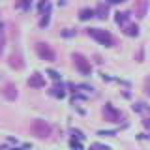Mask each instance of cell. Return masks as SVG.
<instances>
[{"label": "cell", "mask_w": 150, "mask_h": 150, "mask_svg": "<svg viewBox=\"0 0 150 150\" xmlns=\"http://www.w3.org/2000/svg\"><path fill=\"white\" fill-rule=\"evenodd\" d=\"M47 73H49L51 77L54 79V81H58V79H60V75H58V71H53V69H49V71H47Z\"/></svg>", "instance_id": "obj_18"}, {"label": "cell", "mask_w": 150, "mask_h": 150, "mask_svg": "<svg viewBox=\"0 0 150 150\" xmlns=\"http://www.w3.org/2000/svg\"><path fill=\"white\" fill-rule=\"evenodd\" d=\"M88 36H92L96 41H100V43L105 45V47L112 45V36L107 30H101V28H88Z\"/></svg>", "instance_id": "obj_2"}, {"label": "cell", "mask_w": 150, "mask_h": 150, "mask_svg": "<svg viewBox=\"0 0 150 150\" xmlns=\"http://www.w3.org/2000/svg\"><path fill=\"white\" fill-rule=\"evenodd\" d=\"M100 135H115V131H100Z\"/></svg>", "instance_id": "obj_19"}, {"label": "cell", "mask_w": 150, "mask_h": 150, "mask_svg": "<svg viewBox=\"0 0 150 150\" xmlns=\"http://www.w3.org/2000/svg\"><path fill=\"white\" fill-rule=\"evenodd\" d=\"M73 60H75V66H77V69L81 73H84V75L90 73V64L86 62V58H84L83 54H77V53H75L73 54Z\"/></svg>", "instance_id": "obj_4"}, {"label": "cell", "mask_w": 150, "mask_h": 150, "mask_svg": "<svg viewBox=\"0 0 150 150\" xmlns=\"http://www.w3.org/2000/svg\"><path fill=\"white\" fill-rule=\"evenodd\" d=\"M103 116H105L107 120H111V122H120V118H122V115L111 105V103H107V105L103 107Z\"/></svg>", "instance_id": "obj_5"}, {"label": "cell", "mask_w": 150, "mask_h": 150, "mask_svg": "<svg viewBox=\"0 0 150 150\" xmlns=\"http://www.w3.org/2000/svg\"><path fill=\"white\" fill-rule=\"evenodd\" d=\"M45 84V81H43V77H41L40 73H34L30 79H28V86H32V88H41Z\"/></svg>", "instance_id": "obj_7"}, {"label": "cell", "mask_w": 150, "mask_h": 150, "mask_svg": "<svg viewBox=\"0 0 150 150\" xmlns=\"http://www.w3.org/2000/svg\"><path fill=\"white\" fill-rule=\"evenodd\" d=\"M98 17H100V19H105L107 17V8L105 6H100V8H98Z\"/></svg>", "instance_id": "obj_14"}, {"label": "cell", "mask_w": 150, "mask_h": 150, "mask_svg": "<svg viewBox=\"0 0 150 150\" xmlns=\"http://www.w3.org/2000/svg\"><path fill=\"white\" fill-rule=\"evenodd\" d=\"M30 129H32V133H34L36 137H40V139H45V137L51 135V126L47 124L45 120H41V118H38V120L32 122Z\"/></svg>", "instance_id": "obj_1"}, {"label": "cell", "mask_w": 150, "mask_h": 150, "mask_svg": "<svg viewBox=\"0 0 150 150\" xmlns=\"http://www.w3.org/2000/svg\"><path fill=\"white\" fill-rule=\"evenodd\" d=\"M75 32H71V30H66V32H62V36H73Z\"/></svg>", "instance_id": "obj_20"}, {"label": "cell", "mask_w": 150, "mask_h": 150, "mask_svg": "<svg viewBox=\"0 0 150 150\" xmlns=\"http://www.w3.org/2000/svg\"><path fill=\"white\" fill-rule=\"evenodd\" d=\"M128 21V13H116V23L118 25H122V23Z\"/></svg>", "instance_id": "obj_13"}, {"label": "cell", "mask_w": 150, "mask_h": 150, "mask_svg": "<svg viewBox=\"0 0 150 150\" xmlns=\"http://www.w3.org/2000/svg\"><path fill=\"white\" fill-rule=\"evenodd\" d=\"M2 96L6 98V100H9V101H15V98H17V88H15V84H13V83H6V84H4Z\"/></svg>", "instance_id": "obj_6"}, {"label": "cell", "mask_w": 150, "mask_h": 150, "mask_svg": "<svg viewBox=\"0 0 150 150\" xmlns=\"http://www.w3.org/2000/svg\"><path fill=\"white\" fill-rule=\"evenodd\" d=\"M107 2H111V4H120V2H124V0H107Z\"/></svg>", "instance_id": "obj_22"}, {"label": "cell", "mask_w": 150, "mask_h": 150, "mask_svg": "<svg viewBox=\"0 0 150 150\" xmlns=\"http://www.w3.org/2000/svg\"><path fill=\"white\" fill-rule=\"evenodd\" d=\"M146 6H148V0H139V2H137V15L139 17H144V13H146Z\"/></svg>", "instance_id": "obj_9"}, {"label": "cell", "mask_w": 150, "mask_h": 150, "mask_svg": "<svg viewBox=\"0 0 150 150\" xmlns=\"http://www.w3.org/2000/svg\"><path fill=\"white\" fill-rule=\"evenodd\" d=\"M17 8H23V9L30 8V0H17Z\"/></svg>", "instance_id": "obj_15"}, {"label": "cell", "mask_w": 150, "mask_h": 150, "mask_svg": "<svg viewBox=\"0 0 150 150\" xmlns=\"http://www.w3.org/2000/svg\"><path fill=\"white\" fill-rule=\"evenodd\" d=\"M2 51H4V40L0 38V54H2Z\"/></svg>", "instance_id": "obj_21"}, {"label": "cell", "mask_w": 150, "mask_h": 150, "mask_svg": "<svg viewBox=\"0 0 150 150\" xmlns=\"http://www.w3.org/2000/svg\"><path fill=\"white\" fill-rule=\"evenodd\" d=\"M15 150H19V148H15Z\"/></svg>", "instance_id": "obj_23"}, {"label": "cell", "mask_w": 150, "mask_h": 150, "mask_svg": "<svg viewBox=\"0 0 150 150\" xmlns=\"http://www.w3.org/2000/svg\"><path fill=\"white\" fill-rule=\"evenodd\" d=\"M51 94H53V96H56V98H64V96H66V92L62 90V86H54L53 90H51Z\"/></svg>", "instance_id": "obj_12"}, {"label": "cell", "mask_w": 150, "mask_h": 150, "mask_svg": "<svg viewBox=\"0 0 150 150\" xmlns=\"http://www.w3.org/2000/svg\"><path fill=\"white\" fill-rule=\"evenodd\" d=\"M9 66H11L13 69H23L25 68V62H23V58L17 53H13L11 56H9Z\"/></svg>", "instance_id": "obj_8"}, {"label": "cell", "mask_w": 150, "mask_h": 150, "mask_svg": "<svg viewBox=\"0 0 150 150\" xmlns=\"http://www.w3.org/2000/svg\"><path fill=\"white\" fill-rule=\"evenodd\" d=\"M124 32H126V34H128V36H137V34H139V28L135 26V25H129V26L126 28Z\"/></svg>", "instance_id": "obj_11"}, {"label": "cell", "mask_w": 150, "mask_h": 150, "mask_svg": "<svg viewBox=\"0 0 150 150\" xmlns=\"http://www.w3.org/2000/svg\"><path fill=\"white\" fill-rule=\"evenodd\" d=\"M36 51H38V54H40L43 60H47V62H54V60H56L54 51L51 49L47 43H38V45H36Z\"/></svg>", "instance_id": "obj_3"}, {"label": "cell", "mask_w": 150, "mask_h": 150, "mask_svg": "<svg viewBox=\"0 0 150 150\" xmlns=\"http://www.w3.org/2000/svg\"><path fill=\"white\" fill-rule=\"evenodd\" d=\"M92 15H94V11H92V9H83V11L79 13V17H81L83 21H88V19H90Z\"/></svg>", "instance_id": "obj_10"}, {"label": "cell", "mask_w": 150, "mask_h": 150, "mask_svg": "<svg viewBox=\"0 0 150 150\" xmlns=\"http://www.w3.org/2000/svg\"><path fill=\"white\" fill-rule=\"evenodd\" d=\"M40 25H41V26H47V25H49V11L45 13V17L41 19V23H40Z\"/></svg>", "instance_id": "obj_16"}, {"label": "cell", "mask_w": 150, "mask_h": 150, "mask_svg": "<svg viewBox=\"0 0 150 150\" xmlns=\"http://www.w3.org/2000/svg\"><path fill=\"white\" fill-rule=\"evenodd\" d=\"M92 150H111L109 146H103V144H92Z\"/></svg>", "instance_id": "obj_17"}]
</instances>
